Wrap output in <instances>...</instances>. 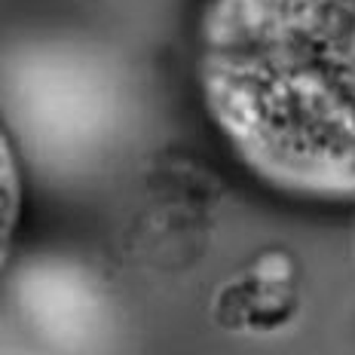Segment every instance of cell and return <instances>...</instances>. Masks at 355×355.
<instances>
[{"instance_id":"obj_1","label":"cell","mask_w":355,"mask_h":355,"mask_svg":"<svg viewBox=\"0 0 355 355\" xmlns=\"http://www.w3.org/2000/svg\"><path fill=\"white\" fill-rule=\"evenodd\" d=\"M196 80L248 172L282 193L355 199V0H209Z\"/></svg>"},{"instance_id":"obj_2","label":"cell","mask_w":355,"mask_h":355,"mask_svg":"<svg viewBox=\"0 0 355 355\" xmlns=\"http://www.w3.org/2000/svg\"><path fill=\"white\" fill-rule=\"evenodd\" d=\"M297 309L294 263L282 251L261 254L214 297V319L230 331H272Z\"/></svg>"},{"instance_id":"obj_3","label":"cell","mask_w":355,"mask_h":355,"mask_svg":"<svg viewBox=\"0 0 355 355\" xmlns=\"http://www.w3.org/2000/svg\"><path fill=\"white\" fill-rule=\"evenodd\" d=\"M19 214V172L10 153V138H3V248H10V236Z\"/></svg>"}]
</instances>
